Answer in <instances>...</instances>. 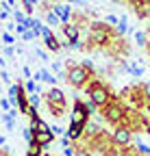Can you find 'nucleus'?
<instances>
[{"label":"nucleus","mask_w":150,"mask_h":156,"mask_svg":"<svg viewBox=\"0 0 150 156\" xmlns=\"http://www.w3.org/2000/svg\"><path fill=\"white\" fill-rule=\"evenodd\" d=\"M135 2H137L139 7H146V5H150V0H135Z\"/></svg>","instance_id":"nucleus-31"},{"label":"nucleus","mask_w":150,"mask_h":156,"mask_svg":"<svg viewBox=\"0 0 150 156\" xmlns=\"http://www.w3.org/2000/svg\"><path fill=\"white\" fill-rule=\"evenodd\" d=\"M5 54H7V56H13V54H15V50H13L11 46H7V50H5Z\"/></svg>","instance_id":"nucleus-30"},{"label":"nucleus","mask_w":150,"mask_h":156,"mask_svg":"<svg viewBox=\"0 0 150 156\" xmlns=\"http://www.w3.org/2000/svg\"><path fill=\"white\" fill-rule=\"evenodd\" d=\"M139 87H141V93H144V100L150 102V83H141Z\"/></svg>","instance_id":"nucleus-17"},{"label":"nucleus","mask_w":150,"mask_h":156,"mask_svg":"<svg viewBox=\"0 0 150 156\" xmlns=\"http://www.w3.org/2000/svg\"><path fill=\"white\" fill-rule=\"evenodd\" d=\"M22 134H24V139H26L28 143L33 141V130H31V128H24V130H22Z\"/></svg>","instance_id":"nucleus-24"},{"label":"nucleus","mask_w":150,"mask_h":156,"mask_svg":"<svg viewBox=\"0 0 150 156\" xmlns=\"http://www.w3.org/2000/svg\"><path fill=\"white\" fill-rule=\"evenodd\" d=\"M107 22H109V24H113V26H118V22H120V20H118L115 15H107Z\"/></svg>","instance_id":"nucleus-28"},{"label":"nucleus","mask_w":150,"mask_h":156,"mask_svg":"<svg viewBox=\"0 0 150 156\" xmlns=\"http://www.w3.org/2000/svg\"><path fill=\"white\" fill-rule=\"evenodd\" d=\"M63 35L68 37V41H79V26L76 24H65Z\"/></svg>","instance_id":"nucleus-10"},{"label":"nucleus","mask_w":150,"mask_h":156,"mask_svg":"<svg viewBox=\"0 0 150 156\" xmlns=\"http://www.w3.org/2000/svg\"><path fill=\"white\" fill-rule=\"evenodd\" d=\"M13 2H15V0H7V7H11Z\"/></svg>","instance_id":"nucleus-33"},{"label":"nucleus","mask_w":150,"mask_h":156,"mask_svg":"<svg viewBox=\"0 0 150 156\" xmlns=\"http://www.w3.org/2000/svg\"><path fill=\"white\" fill-rule=\"evenodd\" d=\"M126 108L122 106V102H120V98H113L104 108H102V115H104V119L109 122V124H113V126H122L124 124V119H126Z\"/></svg>","instance_id":"nucleus-3"},{"label":"nucleus","mask_w":150,"mask_h":156,"mask_svg":"<svg viewBox=\"0 0 150 156\" xmlns=\"http://www.w3.org/2000/svg\"><path fill=\"white\" fill-rule=\"evenodd\" d=\"M0 106H2V108H9V111H11V102H9V100H0Z\"/></svg>","instance_id":"nucleus-29"},{"label":"nucleus","mask_w":150,"mask_h":156,"mask_svg":"<svg viewBox=\"0 0 150 156\" xmlns=\"http://www.w3.org/2000/svg\"><path fill=\"white\" fill-rule=\"evenodd\" d=\"M89 111L85 108V104L81 100L74 102V108H72V117H70V124H76V126H87L89 122Z\"/></svg>","instance_id":"nucleus-6"},{"label":"nucleus","mask_w":150,"mask_h":156,"mask_svg":"<svg viewBox=\"0 0 150 156\" xmlns=\"http://www.w3.org/2000/svg\"><path fill=\"white\" fill-rule=\"evenodd\" d=\"M44 95H46L48 111H50L54 117H61V115L65 113V95H63V91L57 89V87H52V89H48Z\"/></svg>","instance_id":"nucleus-4"},{"label":"nucleus","mask_w":150,"mask_h":156,"mask_svg":"<svg viewBox=\"0 0 150 156\" xmlns=\"http://www.w3.org/2000/svg\"><path fill=\"white\" fill-rule=\"evenodd\" d=\"M74 156H91V152H89V150H83V147H79Z\"/></svg>","instance_id":"nucleus-26"},{"label":"nucleus","mask_w":150,"mask_h":156,"mask_svg":"<svg viewBox=\"0 0 150 156\" xmlns=\"http://www.w3.org/2000/svg\"><path fill=\"white\" fill-rule=\"evenodd\" d=\"M44 41H46V48H48L50 52H59V50H61V44L57 41V37H54L52 33L44 37Z\"/></svg>","instance_id":"nucleus-12"},{"label":"nucleus","mask_w":150,"mask_h":156,"mask_svg":"<svg viewBox=\"0 0 150 156\" xmlns=\"http://www.w3.org/2000/svg\"><path fill=\"white\" fill-rule=\"evenodd\" d=\"M31 130L37 134V132H50V126L42 119V117H39V119H35V122H31Z\"/></svg>","instance_id":"nucleus-13"},{"label":"nucleus","mask_w":150,"mask_h":156,"mask_svg":"<svg viewBox=\"0 0 150 156\" xmlns=\"http://www.w3.org/2000/svg\"><path fill=\"white\" fill-rule=\"evenodd\" d=\"M52 11L57 13V17L61 20V24H70V20H72V9L65 7V5H52Z\"/></svg>","instance_id":"nucleus-9"},{"label":"nucleus","mask_w":150,"mask_h":156,"mask_svg":"<svg viewBox=\"0 0 150 156\" xmlns=\"http://www.w3.org/2000/svg\"><path fill=\"white\" fill-rule=\"evenodd\" d=\"M87 95H89V100L96 104L98 108H104L111 100H113V95H111L109 87H107L102 80H98V78H93V80L87 85Z\"/></svg>","instance_id":"nucleus-1"},{"label":"nucleus","mask_w":150,"mask_h":156,"mask_svg":"<svg viewBox=\"0 0 150 156\" xmlns=\"http://www.w3.org/2000/svg\"><path fill=\"white\" fill-rule=\"evenodd\" d=\"M111 30L104 22H93L91 24V33H89V41L96 44V46H104V44H111Z\"/></svg>","instance_id":"nucleus-5"},{"label":"nucleus","mask_w":150,"mask_h":156,"mask_svg":"<svg viewBox=\"0 0 150 156\" xmlns=\"http://www.w3.org/2000/svg\"><path fill=\"white\" fill-rule=\"evenodd\" d=\"M135 41H137V46H146V33H135Z\"/></svg>","instance_id":"nucleus-21"},{"label":"nucleus","mask_w":150,"mask_h":156,"mask_svg":"<svg viewBox=\"0 0 150 156\" xmlns=\"http://www.w3.org/2000/svg\"><path fill=\"white\" fill-rule=\"evenodd\" d=\"M39 102H42V98L37 95V93H28V104H31L33 108H37V106H39Z\"/></svg>","instance_id":"nucleus-16"},{"label":"nucleus","mask_w":150,"mask_h":156,"mask_svg":"<svg viewBox=\"0 0 150 156\" xmlns=\"http://www.w3.org/2000/svg\"><path fill=\"white\" fill-rule=\"evenodd\" d=\"M2 65H5V58H2V56H0V67H2Z\"/></svg>","instance_id":"nucleus-34"},{"label":"nucleus","mask_w":150,"mask_h":156,"mask_svg":"<svg viewBox=\"0 0 150 156\" xmlns=\"http://www.w3.org/2000/svg\"><path fill=\"white\" fill-rule=\"evenodd\" d=\"M0 156H9V154H7V152H0Z\"/></svg>","instance_id":"nucleus-36"},{"label":"nucleus","mask_w":150,"mask_h":156,"mask_svg":"<svg viewBox=\"0 0 150 156\" xmlns=\"http://www.w3.org/2000/svg\"><path fill=\"white\" fill-rule=\"evenodd\" d=\"M54 141V132H33V141L31 143H35V145H39V147H46V145H50Z\"/></svg>","instance_id":"nucleus-8"},{"label":"nucleus","mask_w":150,"mask_h":156,"mask_svg":"<svg viewBox=\"0 0 150 156\" xmlns=\"http://www.w3.org/2000/svg\"><path fill=\"white\" fill-rule=\"evenodd\" d=\"M65 80L74 89H87V85L93 80V72L83 67V65H70L65 72Z\"/></svg>","instance_id":"nucleus-2"},{"label":"nucleus","mask_w":150,"mask_h":156,"mask_svg":"<svg viewBox=\"0 0 150 156\" xmlns=\"http://www.w3.org/2000/svg\"><path fill=\"white\" fill-rule=\"evenodd\" d=\"M68 5H79V7H85L87 0H68Z\"/></svg>","instance_id":"nucleus-27"},{"label":"nucleus","mask_w":150,"mask_h":156,"mask_svg":"<svg viewBox=\"0 0 150 156\" xmlns=\"http://www.w3.org/2000/svg\"><path fill=\"white\" fill-rule=\"evenodd\" d=\"M115 30H118V35H124L126 30H128V26H126V20L122 17L120 22H118V26H115Z\"/></svg>","instance_id":"nucleus-18"},{"label":"nucleus","mask_w":150,"mask_h":156,"mask_svg":"<svg viewBox=\"0 0 150 156\" xmlns=\"http://www.w3.org/2000/svg\"><path fill=\"white\" fill-rule=\"evenodd\" d=\"M37 156H42V154H37Z\"/></svg>","instance_id":"nucleus-37"},{"label":"nucleus","mask_w":150,"mask_h":156,"mask_svg":"<svg viewBox=\"0 0 150 156\" xmlns=\"http://www.w3.org/2000/svg\"><path fill=\"white\" fill-rule=\"evenodd\" d=\"M83 104H85V108L89 111V115H93V113H96V108H98V106H96V104H93L91 100H87V102H83Z\"/></svg>","instance_id":"nucleus-23"},{"label":"nucleus","mask_w":150,"mask_h":156,"mask_svg":"<svg viewBox=\"0 0 150 156\" xmlns=\"http://www.w3.org/2000/svg\"><path fill=\"white\" fill-rule=\"evenodd\" d=\"M22 74H24L26 78H31V69H28V67H24V69H22Z\"/></svg>","instance_id":"nucleus-32"},{"label":"nucleus","mask_w":150,"mask_h":156,"mask_svg":"<svg viewBox=\"0 0 150 156\" xmlns=\"http://www.w3.org/2000/svg\"><path fill=\"white\" fill-rule=\"evenodd\" d=\"M37 33H39V30H31V28H28V30H26V33H24V35H22V37H24V39H26V41H33V39H35V37H37Z\"/></svg>","instance_id":"nucleus-22"},{"label":"nucleus","mask_w":150,"mask_h":156,"mask_svg":"<svg viewBox=\"0 0 150 156\" xmlns=\"http://www.w3.org/2000/svg\"><path fill=\"white\" fill-rule=\"evenodd\" d=\"M22 87H24V91H26V93H37V85H35L33 80H28V83H24Z\"/></svg>","instance_id":"nucleus-19"},{"label":"nucleus","mask_w":150,"mask_h":156,"mask_svg":"<svg viewBox=\"0 0 150 156\" xmlns=\"http://www.w3.org/2000/svg\"><path fill=\"white\" fill-rule=\"evenodd\" d=\"M46 22H48V24H52V26H57V24H61V20L57 17V13L50 9V11H46Z\"/></svg>","instance_id":"nucleus-15"},{"label":"nucleus","mask_w":150,"mask_h":156,"mask_svg":"<svg viewBox=\"0 0 150 156\" xmlns=\"http://www.w3.org/2000/svg\"><path fill=\"white\" fill-rule=\"evenodd\" d=\"M124 67H126L130 74H133V76H141V74H144V69H141V67H137V65H124Z\"/></svg>","instance_id":"nucleus-20"},{"label":"nucleus","mask_w":150,"mask_h":156,"mask_svg":"<svg viewBox=\"0 0 150 156\" xmlns=\"http://www.w3.org/2000/svg\"><path fill=\"white\" fill-rule=\"evenodd\" d=\"M0 39H2V41H5V44H9V46L13 44V35H11V33H5V35H2V37H0Z\"/></svg>","instance_id":"nucleus-25"},{"label":"nucleus","mask_w":150,"mask_h":156,"mask_svg":"<svg viewBox=\"0 0 150 156\" xmlns=\"http://www.w3.org/2000/svg\"><path fill=\"white\" fill-rule=\"evenodd\" d=\"M0 145H5V136H0Z\"/></svg>","instance_id":"nucleus-35"},{"label":"nucleus","mask_w":150,"mask_h":156,"mask_svg":"<svg viewBox=\"0 0 150 156\" xmlns=\"http://www.w3.org/2000/svg\"><path fill=\"white\" fill-rule=\"evenodd\" d=\"M35 78H37V80H44V83H50V85L54 83V76H52L48 69H39V72L35 74Z\"/></svg>","instance_id":"nucleus-14"},{"label":"nucleus","mask_w":150,"mask_h":156,"mask_svg":"<svg viewBox=\"0 0 150 156\" xmlns=\"http://www.w3.org/2000/svg\"><path fill=\"white\" fill-rule=\"evenodd\" d=\"M83 130H85V126H76V124H70V128H68V139H70V141H76V139H81Z\"/></svg>","instance_id":"nucleus-11"},{"label":"nucleus","mask_w":150,"mask_h":156,"mask_svg":"<svg viewBox=\"0 0 150 156\" xmlns=\"http://www.w3.org/2000/svg\"><path fill=\"white\" fill-rule=\"evenodd\" d=\"M130 139H133V130L126 128V126H115V130H113V143L115 145L128 147L130 145Z\"/></svg>","instance_id":"nucleus-7"}]
</instances>
